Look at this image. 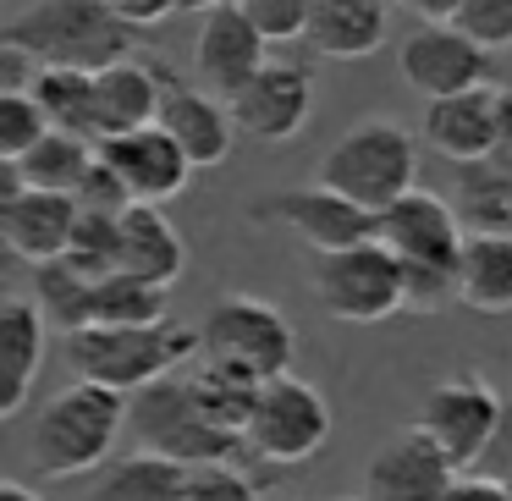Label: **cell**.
<instances>
[{"instance_id":"obj_5","label":"cell","mask_w":512,"mask_h":501,"mask_svg":"<svg viewBox=\"0 0 512 501\" xmlns=\"http://www.w3.org/2000/svg\"><path fill=\"white\" fill-rule=\"evenodd\" d=\"M314 182H325V188H336L342 199H353V204H364L369 215H380L419 188V144H413L408 127L386 122V116L358 122L325 149Z\"/></svg>"},{"instance_id":"obj_10","label":"cell","mask_w":512,"mask_h":501,"mask_svg":"<svg viewBox=\"0 0 512 501\" xmlns=\"http://www.w3.org/2000/svg\"><path fill=\"white\" fill-rule=\"evenodd\" d=\"M501 408H507V397H501L485 375L457 369V375L435 380V386L424 391L419 419H413V424H419V430L430 435L446 457H452L457 474H474V468L485 463L496 430H501Z\"/></svg>"},{"instance_id":"obj_35","label":"cell","mask_w":512,"mask_h":501,"mask_svg":"<svg viewBox=\"0 0 512 501\" xmlns=\"http://www.w3.org/2000/svg\"><path fill=\"white\" fill-rule=\"evenodd\" d=\"M182 501H259V485L232 463H204L188 468V496Z\"/></svg>"},{"instance_id":"obj_2","label":"cell","mask_w":512,"mask_h":501,"mask_svg":"<svg viewBox=\"0 0 512 501\" xmlns=\"http://www.w3.org/2000/svg\"><path fill=\"white\" fill-rule=\"evenodd\" d=\"M380 248H391L408 276V314H430L457 303V265H463L468 226L457 221L452 199L413 188L391 210H380Z\"/></svg>"},{"instance_id":"obj_13","label":"cell","mask_w":512,"mask_h":501,"mask_svg":"<svg viewBox=\"0 0 512 501\" xmlns=\"http://www.w3.org/2000/svg\"><path fill=\"white\" fill-rule=\"evenodd\" d=\"M402 83L413 94H424V105L452 100V94L485 89L490 83V50H479L468 34H457L452 23H424L402 39Z\"/></svg>"},{"instance_id":"obj_41","label":"cell","mask_w":512,"mask_h":501,"mask_svg":"<svg viewBox=\"0 0 512 501\" xmlns=\"http://www.w3.org/2000/svg\"><path fill=\"white\" fill-rule=\"evenodd\" d=\"M0 501H39V496L23 485V479H6V485H0Z\"/></svg>"},{"instance_id":"obj_44","label":"cell","mask_w":512,"mask_h":501,"mask_svg":"<svg viewBox=\"0 0 512 501\" xmlns=\"http://www.w3.org/2000/svg\"><path fill=\"white\" fill-rule=\"evenodd\" d=\"M237 6H248V0H237Z\"/></svg>"},{"instance_id":"obj_19","label":"cell","mask_w":512,"mask_h":501,"mask_svg":"<svg viewBox=\"0 0 512 501\" xmlns=\"http://www.w3.org/2000/svg\"><path fill=\"white\" fill-rule=\"evenodd\" d=\"M83 210L67 193H39V188H12L0 193V237L17 259L28 265H50V259H67L72 232H78Z\"/></svg>"},{"instance_id":"obj_29","label":"cell","mask_w":512,"mask_h":501,"mask_svg":"<svg viewBox=\"0 0 512 501\" xmlns=\"http://www.w3.org/2000/svg\"><path fill=\"white\" fill-rule=\"evenodd\" d=\"M34 303L61 331H89L94 325V276H83L72 259H50L34 270Z\"/></svg>"},{"instance_id":"obj_17","label":"cell","mask_w":512,"mask_h":501,"mask_svg":"<svg viewBox=\"0 0 512 501\" xmlns=\"http://www.w3.org/2000/svg\"><path fill=\"white\" fill-rule=\"evenodd\" d=\"M265 67V34L248 23V12L237 0H226L221 12H210L193 34V72L210 94L232 100L254 72Z\"/></svg>"},{"instance_id":"obj_27","label":"cell","mask_w":512,"mask_h":501,"mask_svg":"<svg viewBox=\"0 0 512 501\" xmlns=\"http://www.w3.org/2000/svg\"><path fill=\"white\" fill-rule=\"evenodd\" d=\"M28 94L45 105L50 127L72 138H89L100 149V111H94V78L89 72H56V67H34Z\"/></svg>"},{"instance_id":"obj_1","label":"cell","mask_w":512,"mask_h":501,"mask_svg":"<svg viewBox=\"0 0 512 501\" xmlns=\"http://www.w3.org/2000/svg\"><path fill=\"white\" fill-rule=\"evenodd\" d=\"M0 45L23 50L34 67L100 78L105 67L133 56L138 28H127L105 0H34L0 28Z\"/></svg>"},{"instance_id":"obj_24","label":"cell","mask_w":512,"mask_h":501,"mask_svg":"<svg viewBox=\"0 0 512 501\" xmlns=\"http://www.w3.org/2000/svg\"><path fill=\"white\" fill-rule=\"evenodd\" d=\"M188 270V243L155 204H133L122 215V276H138L149 287H177Z\"/></svg>"},{"instance_id":"obj_25","label":"cell","mask_w":512,"mask_h":501,"mask_svg":"<svg viewBox=\"0 0 512 501\" xmlns=\"http://www.w3.org/2000/svg\"><path fill=\"white\" fill-rule=\"evenodd\" d=\"M457 303L474 314H512V237L468 232L457 265Z\"/></svg>"},{"instance_id":"obj_8","label":"cell","mask_w":512,"mask_h":501,"mask_svg":"<svg viewBox=\"0 0 512 501\" xmlns=\"http://www.w3.org/2000/svg\"><path fill=\"white\" fill-rule=\"evenodd\" d=\"M309 292L342 325H380L408 309V276H402L397 254L380 243H358V248H342V254H314Z\"/></svg>"},{"instance_id":"obj_15","label":"cell","mask_w":512,"mask_h":501,"mask_svg":"<svg viewBox=\"0 0 512 501\" xmlns=\"http://www.w3.org/2000/svg\"><path fill=\"white\" fill-rule=\"evenodd\" d=\"M155 127H166L199 171L204 166H226V155H232V144H237L232 105H226L221 94H210L204 83L171 78L166 67H160V122Z\"/></svg>"},{"instance_id":"obj_30","label":"cell","mask_w":512,"mask_h":501,"mask_svg":"<svg viewBox=\"0 0 512 501\" xmlns=\"http://www.w3.org/2000/svg\"><path fill=\"white\" fill-rule=\"evenodd\" d=\"M166 298V287H149V281L116 270V276L94 281V325H160L171 320Z\"/></svg>"},{"instance_id":"obj_6","label":"cell","mask_w":512,"mask_h":501,"mask_svg":"<svg viewBox=\"0 0 512 501\" xmlns=\"http://www.w3.org/2000/svg\"><path fill=\"white\" fill-rule=\"evenodd\" d=\"M199 347V358L237 369L259 386L292 375V358H298V336H292L287 314L254 292H232V298L210 303V314L199 320Z\"/></svg>"},{"instance_id":"obj_16","label":"cell","mask_w":512,"mask_h":501,"mask_svg":"<svg viewBox=\"0 0 512 501\" xmlns=\"http://www.w3.org/2000/svg\"><path fill=\"white\" fill-rule=\"evenodd\" d=\"M100 160L127 182L133 204H171L188 193L193 182V160L182 155V144L166 133V127H144V133H127V138H105L100 144Z\"/></svg>"},{"instance_id":"obj_22","label":"cell","mask_w":512,"mask_h":501,"mask_svg":"<svg viewBox=\"0 0 512 501\" xmlns=\"http://www.w3.org/2000/svg\"><path fill=\"white\" fill-rule=\"evenodd\" d=\"M45 314L34 298L0 303V419L23 413L39 369H45Z\"/></svg>"},{"instance_id":"obj_31","label":"cell","mask_w":512,"mask_h":501,"mask_svg":"<svg viewBox=\"0 0 512 501\" xmlns=\"http://www.w3.org/2000/svg\"><path fill=\"white\" fill-rule=\"evenodd\" d=\"M50 138V116L28 89H0V160L17 166Z\"/></svg>"},{"instance_id":"obj_38","label":"cell","mask_w":512,"mask_h":501,"mask_svg":"<svg viewBox=\"0 0 512 501\" xmlns=\"http://www.w3.org/2000/svg\"><path fill=\"white\" fill-rule=\"evenodd\" d=\"M446 501H512V485L474 468V474H457V485H452V496H446Z\"/></svg>"},{"instance_id":"obj_9","label":"cell","mask_w":512,"mask_h":501,"mask_svg":"<svg viewBox=\"0 0 512 501\" xmlns=\"http://www.w3.org/2000/svg\"><path fill=\"white\" fill-rule=\"evenodd\" d=\"M325 441H331V402H325V391L314 380L281 375L259 386L248 430H243V446L259 463H276V468L309 463V457L325 452Z\"/></svg>"},{"instance_id":"obj_32","label":"cell","mask_w":512,"mask_h":501,"mask_svg":"<svg viewBox=\"0 0 512 501\" xmlns=\"http://www.w3.org/2000/svg\"><path fill=\"white\" fill-rule=\"evenodd\" d=\"M67 259L94 281L116 276V270H122V221H111V215H83L78 232H72Z\"/></svg>"},{"instance_id":"obj_20","label":"cell","mask_w":512,"mask_h":501,"mask_svg":"<svg viewBox=\"0 0 512 501\" xmlns=\"http://www.w3.org/2000/svg\"><path fill=\"white\" fill-rule=\"evenodd\" d=\"M452 210L468 232L512 237V89H501V144L479 166H457Z\"/></svg>"},{"instance_id":"obj_11","label":"cell","mask_w":512,"mask_h":501,"mask_svg":"<svg viewBox=\"0 0 512 501\" xmlns=\"http://www.w3.org/2000/svg\"><path fill=\"white\" fill-rule=\"evenodd\" d=\"M248 215L292 232L303 248H314V254H342V248H358V243H375L380 237V215H369L364 204L342 199V193L325 188V182L265 193V199L248 204Z\"/></svg>"},{"instance_id":"obj_34","label":"cell","mask_w":512,"mask_h":501,"mask_svg":"<svg viewBox=\"0 0 512 501\" xmlns=\"http://www.w3.org/2000/svg\"><path fill=\"white\" fill-rule=\"evenodd\" d=\"M243 12L265 34V45H287V39H309L314 0H248Z\"/></svg>"},{"instance_id":"obj_36","label":"cell","mask_w":512,"mask_h":501,"mask_svg":"<svg viewBox=\"0 0 512 501\" xmlns=\"http://www.w3.org/2000/svg\"><path fill=\"white\" fill-rule=\"evenodd\" d=\"M72 199H78L83 215H111V221H122V215L133 210V193H127V182L116 177L105 160H94V171L83 177V188L72 193Z\"/></svg>"},{"instance_id":"obj_18","label":"cell","mask_w":512,"mask_h":501,"mask_svg":"<svg viewBox=\"0 0 512 501\" xmlns=\"http://www.w3.org/2000/svg\"><path fill=\"white\" fill-rule=\"evenodd\" d=\"M419 133L441 160H452V166H479V160H490L501 144V89L485 83V89H468V94H452V100L424 105Z\"/></svg>"},{"instance_id":"obj_43","label":"cell","mask_w":512,"mask_h":501,"mask_svg":"<svg viewBox=\"0 0 512 501\" xmlns=\"http://www.w3.org/2000/svg\"><path fill=\"white\" fill-rule=\"evenodd\" d=\"M336 501H364V496H336Z\"/></svg>"},{"instance_id":"obj_26","label":"cell","mask_w":512,"mask_h":501,"mask_svg":"<svg viewBox=\"0 0 512 501\" xmlns=\"http://www.w3.org/2000/svg\"><path fill=\"white\" fill-rule=\"evenodd\" d=\"M188 496V468L155 452H127L105 463V474L89 485L83 501H182Z\"/></svg>"},{"instance_id":"obj_40","label":"cell","mask_w":512,"mask_h":501,"mask_svg":"<svg viewBox=\"0 0 512 501\" xmlns=\"http://www.w3.org/2000/svg\"><path fill=\"white\" fill-rule=\"evenodd\" d=\"M391 6L413 12L419 23H452V12H457V0H391Z\"/></svg>"},{"instance_id":"obj_7","label":"cell","mask_w":512,"mask_h":501,"mask_svg":"<svg viewBox=\"0 0 512 501\" xmlns=\"http://www.w3.org/2000/svg\"><path fill=\"white\" fill-rule=\"evenodd\" d=\"M127 430H133L138 452H155V457H171L182 468H204V463H226L232 446L243 435L221 430V424L204 413L199 391H193L188 369L160 386L138 391L133 397V413H127Z\"/></svg>"},{"instance_id":"obj_39","label":"cell","mask_w":512,"mask_h":501,"mask_svg":"<svg viewBox=\"0 0 512 501\" xmlns=\"http://www.w3.org/2000/svg\"><path fill=\"white\" fill-rule=\"evenodd\" d=\"M479 474L512 479V397H507V408H501V430H496V441H490V452H485V463H479Z\"/></svg>"},{"instance_id":"obj_23","label":"cell","mask_w":512,"mask_h":501,"mask_svg":"<svg viewBox=\"0 0 512 501\" xmlns=\"http://www.w3.org/2000/svg\"><path fill=\"white\" fill-rule=\"evenodd\" d=\"M94 111H100V144L127 138L160 122V61H116L94 78Z\"/></svg>"},{"instance_id":"obj_12","label":"cell","mask_w":512,"mask_h":501,"mask_svg":"<svg viewBox=\"0 0 512 501\" xmlns=\"http://www.w3.org/2000/svg\"><path fill=\"white\" fill-rule=\"evenodd\" d=\"M232 122L254 144H292L314 116V72L298 61H265L232 94Z\"/></svg>"},{"instance_id":"obj_21","label":"cell","mask_w":512,"mask_h":501,"mask_svg":"<svg viewBox=\"0 0 512 501\" xmlns=\"http://www.w3.org/2000/svg\"><path fill=\"white\" fill-rule=\"evenodd\" d=\"M391 39V0H314L309 50L320 61H369Z\"/></svg>"},{"instance_id":"obj_28","label":"cell","mask_w":512,"mask_h":501,"mask_svg":"<svg viewBox=\"0 0 512 501\" xmlns=\"http://www.w3.org/2000/svg\"><path fill=\"white\" fill-rule=\"evenodd\" d=\"M94 160H100V149H94L89 138H72V133H56V127H50L45 144L17 160V177L39 193H67L72 199V193L83 188V177L94 171ZM0 166H6V160H0Z\"/></svg>"},{"instance_id":"obj_3","label":"cell","mask_w":512,"mask_h":501,"mask_svg":"<svg viewBox=\"0 0 512 501\" xmlns=\"http://www.w3.org/2000/svg\"><path fill=\"white\" fill-rule=\"evenodd\" d=\"M199 331L177 320L160 325H89V331L67 336V364L78 380H94V386H111L122 397H138V391L160 386V380L182 375V369L199 364Z\"/></svg>"},{"instance_id":"obj_37","label":"cell","mask_w":512,"mask_h":501,"mask_svg":"<svg viewBox=\"0 0 512 501\" xmlns=\"http://www.w3.org/2000/svg\"><path fill=\"white\" fill-rule=\"evenodd\" d=\"M105 6H111L127 28H138V34H149L155 23H166V17L177 12V0H105Z\"/></svg>"},{"instance_id":"obj_14","label":"cell","mask_w":512,"mask_h":501,"mask_svg":"<svg viewBox=\"0 0 512 501\" xmlns=\"http://www.w3.org/2000/svg\"><path fill=\"white\" fill-rule=\"evenodd\" d=\"M457 485V463L419 430H397L364 468V501H446Z\"/></svg>"},{"instance_id":"obj_33","label":"cell","mask_w":512,"mask_h":501,"mask_svg":"<svg viewBox=\"0 0 512 501\" xmlns=\"http://www.w3.org/2000/svg\"><path fill=\"white\" fill-rule=\"evenodd\" d=\"M452 28L479 50H512V0H457Z\"/></svg>"},{"instance_id":"obj_42","label":"cell","mask_w":512,"mask_h":501,"mask_svg":"<svg viewBox=\"0 0 512 501\" xmlns=\"http://www.w3.org/2000/svg\"><path fill=\"white\" fill-rule=\"evenodd\" d=\"M226 0H177V12H199V17H210V12H221Z\"/></svg>"},{"instance_id":"obj_4","label":"cell","mask_w":512,"mask_h":501,"mask_svg":"<svg viewBox=\"0 0 512 501\" xmlns=\"http://www.w3.org/2000/svg\"><path fill=\"white\" fill-rule=\"evenodd\" d=\"M133 402L111 386L94 380H72L67 391L39 408L34 419V441H28V463L45 479H83L89 468H105L127 430Z\"/></svg>"}]
</instances>
